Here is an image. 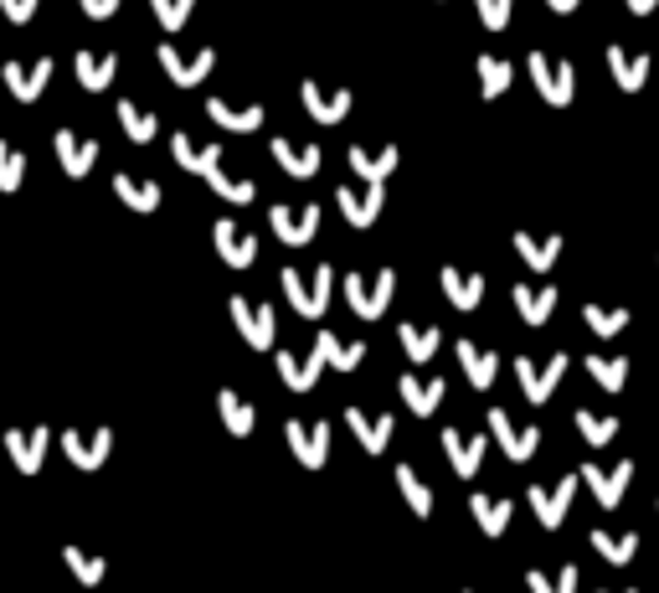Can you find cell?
<instances>
[{"label": "cell", "instance_id": "31", "mask_svg": "<svg viewBox=\"0 0 659 593\" xmlns=\"http://www.w3.org/2000/svg\"><path fill=\"white\" fill-rule=\"evenodd\" d=\"M397 341H402V351L423 367V361H433V351H438V341H444V331L438 325H397Z\"/></svg>", "mask_w": 659, "mask_h": 593}, {"label": "cell", "instance_id": "51", "mask_svg": "<svg viewBox=\"0 0 659 593\" xmlns=\"http://www.w3.org/2000/svg\"><path fill=\"white\" fill-rule=\"evenodd\" d=\"M37 5H41V0H0V11L16 21V26H26V21L37 16Z\"/></svg>", "mask_w": 659, "mask_h": 593}, {"label": "cell", "instance_id": "49", "mask_svg": "<svg viewBox=\"0 0 659 593\" xmlns=\"http://www.w3.org/2000/svg\"><path fill=\"white\" fill-rule=\"evenodd\" d=\"M150 5H156V16H160V26H165V32H181V26H186V16L196 11V0H150Z\"/></svg>", "mask_w": 659, "mask_h": 593}, {"label": "cell", "instance_id": "24", "mask_svg": "<svg viewBox=\"0 0 659 593\" xmlns=\"http://www.w3.org/2000/svg\"><path fill=\"white\" fill-rule=\"evenodd\" d=\"M216 233V254L227 258V263H233V269H248L252 258H258V243H252V233H243V227H237L233 218H222L212 227Z\"/></svg>", "mask_w": 659, "mask_h": 593}, {"label": "cell", "instance_id": "55", "mask_svg": "<svg viewBox=\"0 0 659 593\" xmlns=\"http://www.w3.org/2000/svg\"><path fill=\"white\" fill-rule=\"evenodd\" d=\"M598 593H608V589H598ZM623 593H639V589H623Z\"/></svg>", "mask_w": 659, "mask_h": 593}, {"label": "cell", "instance_id": "40", "mask_svg": "<svg viewBox=\"0 0 659 593\" xmlns=\"http://www.w3.org/2000/svg\"><path fill=\"white\" fill-rule=\"evenodd\" d=\"M587 372H593V382H598L602 393H623L629 361H623V356H587Z\"/></svg>", "mask_w": 659, "mask_h": 593}, {"label": "cell", "instance_id": "13", "mask_svg": "<svg viewBox=\"0 0 659 593\" xmlns=\"http://www.w3.org/2000/svg\"><path fill=\"white\" fill-rule=\"evenodd\" d=\"M47 444H52L47 423H32V429H5V449H11V459H16L21 474H37V470H41V459H47Z\"/></svg>", "mask_w": 659, "mask_h": 593}, {"label": "cell", "instance_id": "56", "mask_svg": "<svg viewBox=\"0 0 659 593\" xmlns=\"http://www.w3.org/2000/svg\"><path fill=\"white\" fill-rule=\"evenodd\" d=\"M464 593H469V589H464Z\"/></svg>", "mask_w": 659, "mask_h": 593}, {"label": "cell", "instance_id": "16", "mask_svg": "<svg viewBox=\"0 0 659 593\" xmlns=\"http://www.w3.org/2000/svg\"><path fill=\"white\" fill-rule=\"evenodd\" d=\"M330 367V356H325V346L314 341V351L310 356H289V351H278V376L289 382L294 393H310L314 382H320V372Z\"/></svg>", "mask_w": 659, "mask_h": 593}, {"label": "cell", "instance_id": "38", "mask_svg": "<svg viewBox=\"0 0 659 593\" xmlns=\"http://www.w3.org/2000/svg\"><path fill=\"white\" fill-rule=\"evenodd\" d=\"M216 408H222V423H227V434H237V438L252 434V423H258V418H252V408L233 393V387H222V393H216Z\"/></svg>", "mask_w": 659, "mask_h": 593}, {"label": "cell", "instance_id": "53", "mask_svg": "<svg viewBox=\"0 0 659 593\" xmlns=\"http://www.w3.org/2000/svg\"><path fill=\"white\" fill-rule=\"evenodd\" d=\"M655 5H659V0H629V11H634V16H649Z\"/></svg>", "mask_w": 659, "mask_h": 593}, {"label": "cell", "instance_id": "22", "mask_svg": "<svg viewBox=\"0 0 659 593\" xmlns=\"http://www.w3.org/2000/svg\"><path fill=\"white\" fill-rule=\"evenodd\" d=\"M58 160H62V171L67 176H88L94 171V160H98V139H83L78 129H58Z\"/></svg>", "mask_w": 659, "mask_h": 593}, {"label": "cell", "instance_id": "44", "mask_svg": "<svg viewBox=\"0 0 659 593\" xmlns=\"http://www.w3.org/2000/svg\"><path fill=\"white\" fill-rule=\"evenodd\" d=\"M397 485H402V495H408V506L418 516H433V491H427L423 480H418V470L412 465H397Z\"/></svg>", "mask_w": 659, "mask_h": 593}, {"label": "cell", "instance_id": "39", "mask_svg": "<svg viewBox=\"0 0 659 593\" xmlns=\"http://www.w3.org/2000/svg\"><path fill=\"white\" fill-rule=\"evenodd\" d=\"M577 434L593 444V449H602V444H613L619 438V418L613 413H593V408H577Z\"/></svg>", "mask_w": 659, "mask_h": 593}, {"label": "cell", "instance_id": "25", "mask_svg": "<svg viewBox=\"0 0 659 593\" xmlns=\"http://www.w3.org/2000/svg\"><path fill=\"white\" fill-rule=\"evenodd\" d=\"M469 511H474V521H480V532H485V536H505V527H510L515 506H510L505 495L474 491V495H469Z\"/></svg>", "mask_w": 659, "mask_h": 593}, {"label": "cell", "instance_id": "29", "mask_svg": "<svg viewBox=\"0 0 659 593\" xmlns=\"http://www.w3.org/2000/svg\"><path fill=\"white\" fill-rule=\"evenodd\" d=\"M515 254L536 269V274H546L557 258H562V237L551 233V237H531V233H515Z\"/></svg>", "mask_w": 659, "mask_h": 593}, {"label": "cell", "instance_id": "14", "mask_svg": "<svg viewBox=\"0 0 659 593\" xmlns=\"http://www.w3.org/2000/svg\"><path fill=\"white\" fill-rule=\"evenodd\" d=\"M346 423H350V434L361 438L366 455H382V449L391 444V429H397V418L391 413H366V408H346Z\"/></svg>", "mask_w": 659, "mask_h": 593}, {"label": "cell", "instance_id": "50", "mask_svg": "<svg viewBox=\"0 0 659 593\" xmlns=\"http://www.w3.org/2000/svg\"><path fill=\"white\" fill-rule=\"evenodd\" d=\"M474 11L485 21L489 32H505L510 26V11H515V0H474Z\"/></svg>", "mask_w": 659, "mask_h": 593}, {"label": "cell", "instance_id": "1", "mask_svg": "<svg viewBox=\"0 0 659 593\" xmlns=\"http://www.w3.org/2000/svg\"><path fill=\"white\" fill-rule=\"evenodd\" d=\"M284 295H289V305L299 310L304 320H320L330 305V284H335V274H330V263H320L314 274H299V269H284Z\"/></svg>", "mask_w": 659, "mask_h": 593}, {"label": "cell", "instance_id": "42", "mask_svg": "<svg viewBox=\"0 0 659 593\" xmlns=\"http://www.w3.org/2000/svg\"><path fill=\"white\" fill-rule=\"evenodd\" d=\"M62 563L78 573V583H88V589H98L103 583V573H109V563L98 553H83V547H62Z\"/></svg>", "mask_w": 659, "mask_h": 593}, {"label": "cell", "instance_id": "35", "mask_svg": "<svg viewBox=\"0 0 659 593\" xmlns=\"http://www.w3.org/2000/svg\"><path fill=\"white\" fill-rule=\"evenodd\" d=\"M114 192L124 197V207H135V212H156L160 207V181H139V176H114Z\"/></svg>", "mask_w": 659, "mask_h": 593}, {"label": "cell", "instance_id": "34", "mask_svg": "<svg viewBox=\"0 0 659 593\" xmlns=\"http://www.w3.org/2000/svg\"><path fill=\"white\" fill-rule=\"evenodd\" d=\"M207 114H212L222 129H237V135H252V129L263 124V109H258V103H248V109H233V103H222V99H207Z\"/></svg>", "mask_w": 659, "mask_h": 593}, {"label": "cell", "instance_id": "33", "mask_svg": "<svg viewBox=\"0 0 659 593\" xmlns=\"http://www.w3.org/2000/svg\"><path fill=\"white\" fill-rule=\"evenodd\" d=\"M350 171L361 181H387L391 171H397V145H387L382 156H371V150H361V145H350Z\"/></svg>", "mask_w": 659, "mask_h": 593}, {"label": "cell", "instance_id": "23", "mask_svg": "<svg viewBox=\"0 0 659 593\" xmlns=\"http://www.w3.org/2000/svg\"><path fill=\"white\" fill-rule=\"evenodd\" d=\"M397 393H402V403H408L412 413L427 418L433 408H438V403H444L448 387H444V376H412V372H408L402 382H397Z\"/></svg>", "mask_w": 659, "mask_h": 593}, {"label": "cell", "instance_id": "54", "mask_svg": "<svg viewBox=\"0 0 659 593\" xmlns=\"http://www.w3.org/2000/svg\"><path fill=\"white\" fill-rule=\"evenodd\" d=\"M546 5H551V11H562V16H567V11H577L582 0H546Z\"/></svg>", "mask_w": 659, "mask_h": 593}, {"label": "cell", "instance_id": "12", "mask_svg": "<svg viewBox=\"0 0 659 593\" xmlns=\"http://www.w3.org/2000/svg\"><path fill=\"white\" fill-rule=\"evenodd\" d=\"M160 67L171 73V83L191 88V83H201V78H207V73L216 67V52H212V47H201V52H191V58H186L175 41H165V47H160Z\"/></svg>", "mask_w": 659, "mask_h": 593}, {"label": "cell", "instance_id": "48", "mask_svg": "<svg viewBox=\"0 0 659 593\" xmlns=\"http://www.w3.org/2000/svg\"><path fill=\"white\" fill-rule=\"evenodd\" d=\"M582 320H587V331H593V336H619L623 325H629V310H598V305H587Z\"/></svg>", "mask_w": 659, "mask_h": 593}, {"label": "cell", "instance_id": "52", "mask_svg": "<svg viewBox=\"0 0 659 593\" xmlns=\"http://www.w3.org/2000/svg\"><path fill=\"white\" fill-rule=\"evenodd\" d=\"M83 5V16H94V21H109L119 11V0H78Z\"/></svg>", "mask_w": 659, "mask_h": 593}, {"label": "cell", "instance_id": "11", "mask_svg": "<svg viewBox=\"0 0 659 593\" xmlns=\"http://www.w3.org/2000/svg\"><path fill=\"white\" fill-rule=\"evenodd\" d=\"M62 449H67V459H73L78 470H98V465L109 459V449H114V429L98 423L88 438H83V429H67V434H62Z\"/></svg>", "mask_w": 659, "mask_h": 593}, {"label": "cell", "instance_id": "47", "mask_svg": "<svg viewBox=\"0 0 659 593\" xmlns=\"http://www.w3.org/2000/svg\"><path fill=\"white\" fill-rule=\"evenodd\" d=\"M531 593H577V568H557V573H525Z\"/></svg>", "mask_w": 659, "mask_h": 593}, {"label": "cell", "instance_id": "36", "mask_svg": "<svg viewBox=\"0 0 659 593\" xmlns=\"http://www.w3.org/2000/svg\"><path fill=\"white\" fill-rule=\"evenodd\" d=\"M171 150H175V160H181L186 171H196V176H207V171H216V165H222V145H207V150H196L191 135H175Z\"/></svg>", "mask_w": 659, "mask_h": 593}, {"label": "cell", "instance_id": "27", "mask_svg": "<svg viewBox=\"0 0 659 593\" xmlns=\"http://www.w3.org/2000/svg\"><path fill=\"white\" fill-rule=\"evenodd\" d=\"M273 160L289 171V176L310 181L320 171V145H289V139H273Z\"/></svg>", "mask_w": 659, "mask_h": 593}, {"label": "cell", "instance_id": "10", "mask_svg": "<svg viewBox=\"0 0 659 593\" xmlns=\"http://www.w3.org/2000/svg\"><path fill=\"white\" fill-rule=\"evenodd\" d=\"M269 222H273V233L284 237L289 248H304V243H314V227H320V207H314V201H299V207H273Z\"/></svg>", "mask_w": 659, "mask_h": 593}, {"label": "cell", "instance_id": "30", "mask_svg": "<svg viewBox=\"0 0 659 593\" xmlns=\"http://www.w3.org/2000/svg\"><path fill=\"white\" fill-rule=\"evenodd\" d=\"M587 542H593V553L598 557H608V563H613V568H623V563H629V557L639 553V532H587Z\"/></svg>", "mask_w": 659, "mask_h": 593}, {"label": "cell", "instance_id": "7", "mask_svg": "<svg viewBox=\"0 0 659 593\" xmlns=\"http://www.w3.org/2000/svg\"><path fill=\"white\" fill-rule=\"evenodd\" d=\"M567 367H572V361H567L562 351L551 356V361H542V367H536L531 356H515V376H521V393L531 397V403H546V397L557 393V387H562Z\"/></svg>", "mask_w": 659, "mask_h": 593}, {"label": "cell", "instance_id": "15", "mask_svg": "<svg viewBox=\"0 0 659 593\" xmlns=\"http://www.w3.org/2000/svg\"><path fill=\"white\" fill-rule=\"evenodd\" d=\"M5 73V88L16 94L21 103L41 99V88H47V78H52V58H37V62H5L0 67Z\"/></svg>", "mask_w": 659, "mask_h": 593}, {"label": "cell", "instance_id": "28", "mask_svg": "<svg viewBox=\"0 0 659 593\" xmlns=\"http://www.w3.org/2000/svg\"><path fill=\"white\" fill-rule=\"evenodd\" d=\"M453 351H459V361H464L469 382H474V387L485 393L489 382H495V372H500V356H495V351H485V346H474V341H459Z\"/></svg>", "mask_w": 659, "mask_h": 593}, {"label": "cell", "instance_id": "32", "mask_svg": "<svg viewBox=\"0 0 659 593\" xmlns=\"http://www.w3.org/2000/svg\"><path fill=\"white\" fill-rule=\"evenodd\" d=\"M320 346H325V356H330V367L335 372H356L361 361H366V341H340L335 331H320Z\"/></svg>", "mask_w": 659, "mask_h": 593}, {"label": "cell", "instance_id": "19", "mask_svg": "<svg viewBox=\"0 0 659 593\" xmlns=\"http://www.w3.org/2000/svg\"><path fill=\"white\" fill-rule=\"evenodd\" d=\"M444 449H448V465H453V474L459 480H474L480 474V465H485V438L474 434H459V429H444Z\"/></svg>", "mask_w": 659, "mask_h": 593}, {"label": "cell", "instance_id": "20", "mask_svg": "<svg viewBox=\"0 0 659 593\" xmlns=\"http://www.w3.org/2000/svg\"><path fill=\"white\" fill-rule=\"evenodd\" d=\"M304 109L320 124H340L350 114V88H320L314 78H304Z\"/></svg>", "mask_w": 659, "mask_h": 593}, {"label": "cell", "instance_id": "8", "mask_svg": "<svg viewBox=\"0 0 659 593\" xmlns=\"http://www.w3.org/2000/svg\"><path fill=\"white\" fill-rule=\"evenodd\" d=\"M489 434L500 438V449L515 459V465H525V459L542 449V429H536V423H525V429H521V423L505 413V408H489Z\"/></svg>", "mask_w": 659, "mask_h": 593}, {"label": "cell", "instance_id": "46", "mask_svg": "<svg viewBox=\"0 0 659 593\" xmlns=\"http://www.w3.org/2000/svg\"><path fill=\"white\" fill-rule=\"evenodd\" d=\"M21 181H26V160L16 145L0 139V192H21Z\"/></svg>", "mask_w": 659, "mask_h": 593}, {"label": "cell", "instance_id": "18", "mask_svg": "<svg viewBox=\"0 0 659 593\" xmlns=\"http://www.w3.org/2000/svg\"><path fill=\"white\" fill-rule=\"evenodd\" d=\"M510 299H515L525 325H546V320L557 316V284H515Z\"/></svg>", "mask_w": 659, "mask_h": 593}, {"label": "cell", "instance_id": "17", "mask_svg": "<svg viewBox=\"0 0 659 593\" xmlns=\"http://www.w3.org/2000/svg\"><path fill=\"white\" fill-rule=\"evenodd\" d=\"M335 201H340V212H346L350 227H371V222L382 218V201H387V192H382V181H371L366 192H350V186H340V192H335Z\"/></svg>", "mask_w": 659, "mask_h": 593}, {"label": "cell", "instance_id": "9", "mask_svg": "<svg viewBox=\"0 0 659 593\" xmlns=\"http://www.w3.org/2000/svg\"><path fill=\"white\" fill-rule=\"evenodd\" d=\"M233 320L243 341H248L252 351H269L273 336H278V316H273V305H248L243 295H233Z\"/></svg>", "mask_w": 659, "mask_h": 593}, {"label": "cell", "instance_id": "26", "mask_svg": "<svg viewBox=\"0 0 659 593\" xmlns=\"http://www.w3.org/2000/svg\"><path fill=\"white\" fill-rule=\"evenodd\" d=\"M438 279H444V295H448L453 310H474V305L485 299V279H480V274H464V269H453V263H448Z\"/></svg>", "mask_w": 659, "mask_h": 593}, {"label": "cell", "instance_id": "5", "mask_svg": "<svg viewBox=\"0 0 659 593\" xmlns=\"http://www.w3.org/2000/svg\"><path fill=\"white\" fill-rule=\"evenodd\" d=\"M284 438H289L294 459H299L304 470H320V465L330 459V423H325V418H314V423H304V418H289Z\"/></svg>", "mask_w": 659, "mask_h": 593}, {"label": "cell", "instance_id": "3", "mask_svg": "<svg viewBox=\"0 0 659 593\" xmlns=\"http://www.w3.org/2000/svg\"><path fill=\"white\" fill-rule=\"evenodd\" d=\"M531 78H536V94H542L551 109H567L572 94H577V78H572V62H567V58L531 52Z\"/></svg>", "mask_w": 659, "mask_h": 593}, {"label": "cell", "instance_id": "21", "mask_svg": "<svg viewBox=\"0 0 659 593\" xmlns=\"http://www.w3.org/2000/svg\"><path fill=\"white\" fill-rule=\"evenodd\" d=\"M608 73L623 94H639L649 83V52H629V47H608Z\"/></svg>", "mask_w": 659, "mask_h": 593}, {"label": "cell", "instance_id": "2", "mask_svg": "<svg viewBox=\"0 0 659 593\" xmlns=\"http://www.w3.org/2000/svg\"><path fill=\"white\" fill-rule=\"evenodd\" d=\"M346 299H350V310L361 320H376V316H387V305H391V289H397V274L391 269H376V279L366 274H346Z\"/></svg>", "mask_w": 659, "mask_h": 593}, {"label": "cell", "instance_id": "37", "mask_svg": "<svg viewBox=\"0 0 659 593\" xmlns=\"http://www.w3.org/2000/svg\"><path fill=\"white\" fill-rule=\"evenodd\" d=\"M119 73V58L114 52H78V83L83 88H109V78Z\"/></svg>", "mask_w": 659, "mask_h": 593}, {"label": "cell", "instance_id": "6", "mask_svg": "<svg viewBox=\"0 0 659 593\" xmlns=\"http://www.w3.org/2000/svg\"><path fill=\"white\" fill-rule=\"evenodd\" d=\"M577 480H582V485H587L593 495H598L602 511H619L623 491H629V480H634V459H619L613 470H602V465H582Z\"/></svg>", "mask_w": 659, "mask_h": 593}, {"label": "cell", "instance_id": "43", "mask_svg": "<svg viewBox=\"0 0 659 593\" xmlns=\"http://www.w3.org/2000/svg\"><path fill=\"white\" fill-rule=\"evenodd\" d=\"M119 124H124V135L135 139V145H150V139H156V114H145V109H139V103H119Z\"/></svg>", "mask_w": 659, "mask_h": 593}, {"label": "cell", "instance_id": "41", "mask_svg": "<svg viewBox=\"0 0 659 593\" xmlns=\"http://www.w3.org/2000/svg\"><path fill=\"white\" fill-rule=\"evenodd\" d=\"M474 67H480V94H485V99H500L505 88H510V78H515V67L505 58H489V52L474 62Z\"/></svg>", "mask_w": 659, "mask_h": 593}, {"label": "cell", "instance_id": "4", "mask_svg": "<svg viewBox=\"0 0 659 593\" xmlns=\"http://www.w3.org/2000/svg\"><path fill=\"white\" fill-rule=\"evenodd\" d=\"M577 474H567V480H557V485H531V511H536V521H542L546 532H557L567 521V511H572V495H577Z\"/></svg>", "mask_w": 659, "mask_h": 593}, {"label": "cell", "instance_id": "45", "mask_svg": "<svg viewBox=\"0 0 659 593\" xmlns=\"http://www.w3.org/2000/svg\"><path fill=\"white\" fill-rule=\"evenodd\" d=\"M207 181H212V192L222 201H252V192H258L248 176H227L222 165H216V171H207Z\"/></svg>", "mask_w": 659, "mask_h": 593}]
</instances>
